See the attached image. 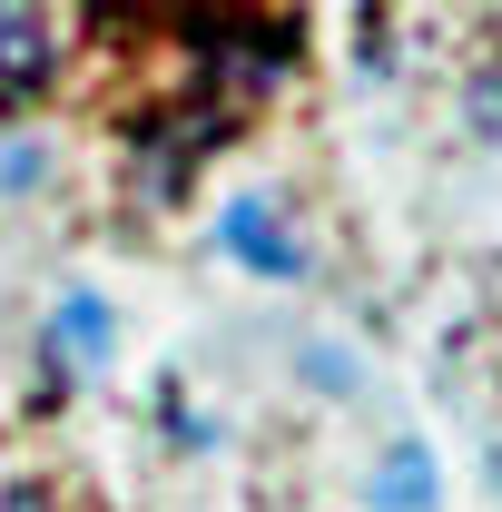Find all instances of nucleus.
<instances>
[{"mask_svg":"<svg viewBox=\"0 0 502 512\" xmlns=\"http://www.w3.org/2000/svg\"><path fill=\"white\" fill-rule=\"evenodd\" d=\"M217 247L247 256L256 276H276V286H286V276H306V247H296V227H286L266 197H227V207H217Z\"/></svg>","mask_w":502,"mask_h":512,"instance_id":"f257e3e1","label":"nucleus"},{"mask_svg":"<svg viewBox=\"0 0 502 512\" xmlns=\"http://www.w3.org/2000/svg\"><path fill=\"white\" fill-rule=\"evenodd\" d=\"M434 503H443L434 444H384L375 473H365V512H434Z\"/></svg>","mask_w":502,"mask_h":512,"instance_id":"f03ea898","label":"nucleus"},{"mask_svg":"<svg viewBox=\"0 0 502 512\" xmlns=\"http://www.w3.org/2000/svg\"><path fill=\"white\" fill-rule=\"evenodd\" d=\"M40 69H50V20L40 10H0V99L30 89Z\"/></svg>","mask_w":502,"mask_h":512,"instance_id":"7ed1b4c3","label":"nucleus"},{"mask_svg":"<svg viewBox=\"0 0 502 512\" xmlns=\"http://www.w3.org/2000/svg\"><path fill=\"white\" fill-rule=\"evenodd\" d=\"M60 345H69V365H109V345H119V335H109V306H99V296H89V286H69L60 296Z\"/></svg>","mask_w":502,"mask_h":512,"instance_id":"20e7f679","label":"nucleus"},{"mask_svg":"<svg viewBox=\"0 0 502 512\" xmlns=\"http://www.w3.org/2000/svg\"><path fill=\"white\" fill-rule=\"evenodd\" d=\"M40 178H50V148H40V138H0V197L40 188Z\"/></svg>","mask_w":502,"mask_h":512,"instance_id":"39448f33","label":"nucleus"},{"mask_svg":"<svg viewBox=\"0 0 502 512\" xmlns=\"http://www.w3.org/2000/svg\"><path fill=\"white\" fill-rule=\"evenodd\" d=\"M463 109H473V128L502 148V69H493V79H473V99H463Z\"/></svg>","mask_w":502,"mask_h":512,"instance_id":"423d86ee","label":"nucleus"},{"mask_svg":"<svg viewBox=\"0 0 502 512\" xmlns=\"http://www.w3.org/2000/svg\"><path fill=\"white\" fill-rule=\"evenodd\" d=\"M306 375H315V384H355V365H345L335 345H306Z\"/></svg>","mask_w":502,"mask_h":512,"instance_id":"0eeeda50","label":"nucleus"},{"mask_svg":"<svg viewBox=\"0 0 502 512\" xmlns=\"http://www.w3.org/2000/svg\"><path fill=\"white\" fill-rule=\"evenodd\" d=\"M0 512H40V493H0Z\"/></svg>","mask_w":502,"mask_h":512,"instance_id":"6e6552de","label":"nucleus"},{"mask_svg":"<svg viewBox=\"0 0 502 512\" xmlns=\"http://www.w3.org/2000/svg\"><path fill=\"white\" fill-rule=\"evenodd\" d=\"M493 493H502V453H493Z\"/></svg>","mask_w":502,"mask_h":512,"instance_id":"1a4fd4ad","label":"nucleus"}]
</instances>
